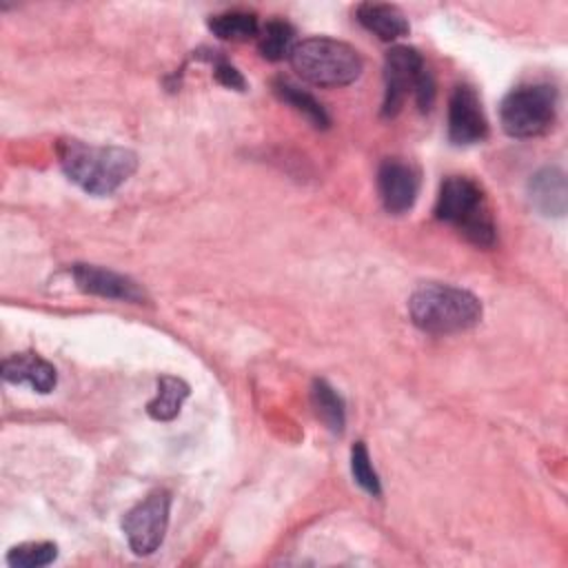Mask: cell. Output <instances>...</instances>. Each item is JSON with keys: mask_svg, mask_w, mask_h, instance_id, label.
<instances>
[{"mask_svg": "<svg viewBox=\"0 0 568 568\" xmlns=\"http://www.w3.org/2000/svg\"><path fill=\"white\" fill-rule=\"evenodd\" d=\"M64 175L84 193L104 197L118 191L138 169V155L124 146H98L75 138L58 142Z\"/></svg>", "mask_w": 568, "mask_h": 568, "instance_id": "1", "label": "cell"}, {"mask_svg": "<svg viewBox=\"0 0 568 568\" xmlns=\"http://www.w3.org/2000/svg\"><path fill=\"white\" fill-rule=\"evenodd\" d=\"M408 315L424 333L450 335L468 331L481 320V302L466 288L430 282L413 291Z\"/></svg>", "mask_w": 568, "mask_h": 568, "instance_id": "2", "label": "cell"}, {"mask_svg": "<svg viewBox=\"0 0 568 568\" xmlns=\"http://www.w3.org/2000/svg\"><path fill=\"white\" fill-rule=\"evenodd\" d=\"M288 60L302 80L317 87H346L364 69V60L355 47L324 36L295 42Z\"/></svg>", "mask_w": 568, "mask_h": 568, "instance_id": "3", "label": "cell"}, {"mask_svg": "<svg viewBox=\"0 0 568 568\" xmlns=\"http://www.w3.org/2000/svg\"><path fill=\"white\" fill-rule=\"evenodd\" d=\"M435 217L453 224L468 242L477 246L495 244V222L481 186L466 175H448L435 202Z\"/></svg>", "mask_w": 568, "mask_h": 568, "instance_id": "4", "label": "cell"}, {"mask_svg": "<svg viewBox=\"0 0 568 568\" xmlns=\"http://www.w3.org/2000/svg\"><path fill=\"white\" fill-rule=\"evenodd\" d=\"M557 115V89L548 82L521 84L506 93L499 106L501 129L510 138L546 133Z\"/></svg>", "mask_w": 568, "mask_h": 568, "instance_id": "5", "label": "cell"}, {"mask_svg": "<svg viewBox=\"0 0 568 568\" xmlns=\"http://www.w3.org/2000/svg\"><path fill=\"white\" fill-rule=\"evenodd\" d=\"M169 508H171L169 493L155 490L146 495L142 501H138L131 510H126L122 519V530L126 535L129 548L135 555L146 557L160 548L169 526Z\"/></svg>", "mask_w": 568, "mask_h": 568, "instance_id": "6", "label": "cell"}, {"mask_svg": "<svg viewBox=\"0 0 568 568\" xmlns=\"http://www.w3.org/2000/svg\"><path fill=\"white\" fill-rule=\"evenodd\" d=\"M426 69L422 53L415 47L397 44L388 49L384 58V100H382V115L395 118L408 93L415 91L419 73Z\"/></svg>", "mask_w": 568, "mask_h": 568, "instance_id": "7", "label": "cell"}, {"mask_svg": "<svg viewBox=\"0 0 568 568\" xmlns=\"http://www.w3.org/2000/svg\"><path fill=\"white\" fill-rule=\"evenodd\" d=\"M488 138V120L481 100L470 84H457L448 100V140L470 146Z\"/></svg>", "mask_w": 568, "mask_h": 568, "instance_id": "8", "label": "cell"}, {"mask_svg": "<svg viewBox=\"0 0 568 568\" xmlns=\"http://www.w3.org/2000/svg\"><path fill=\"white\" fill-rule=\"evenodd\" d=\"M377 191L384 209L402 215L413 209L419 193V173L410 162L386 158L377 171Z\"/></svg>", "mask_w": 568, "mask_h": 568, "instance_id": "9", "label": "cell"}, {"mask_svg": "<svg viewBox=\"0 0 568 568\" xmlns=\"http://www.w3.org/2000/svg\"><path fill=\"white\" fill-rule=\"evenodd\" d=\"M71 275L75 286L82 293H91L98 297L122 300V302H142L144 291L126 275L95 266V264H73Z\"/></svg>", "mask_w": 568, "mask_h": 568, "instance_id": "10", "label": "cell"}, {"mask_svg": "<svg viewBox=\"0 0 568 568\" xmlns=\"http://www.w3.org/2000/svg\"><path fill=\"white\" fill-rule=\"evenodd\" d=\"M2 377L9 384H29L38 393H51L58 373L53 364L42 359L36 353H16L2 362Z\"/></svg>", "mask_w": 568, "mask_h": 568, "instance_id": "11", "label": "cell"}, {"mask_svg": "<svg viewBox=\"0 0 568 568\" xmlns=\"http://www.w3.org/2000/svg\"><path fill=\"white\" fill-rule=\"evenodd\" d=\"M528 197L532 206L546 217H561L566 213V175L557 166H544L528 182Z\"/></svg>", "mask_w": 568, "mask_h": 568, "instance_id": "12", "label": "cell"}, {"mask_svg": "<svg viewBox=\"0 0 568 568\" xmlns=\"http://www.w3.org/2000/svg\"><path fill=\"white\" fill-rule=\"evenodd\" d=\"M355 18L366 31H371L373 36H377L384 42H393V40L406 36L410 29L406 16L393 4L362 2L355 9Z\"/></svg>", "mask_w": 568, "mask_h": 568, "instance_id": "13", "label": "cell"}, {"mask_svg": "<svg viewBox=\"0 0 568 568\" xmlns=\"http://www.w3.org/2000/svg\"><path fill=\"white\" fill-rule=\"evenodd\" d=\"M186 397H189V384L184 379L175 375H162L158 379L155 397L146 404V413L158 422H169L180 413Z\"/></svg>", "mask_w": 568, "mask_h": 568, "instance_id": "14", "label": "cell"}, {"mask_svg": "<svg viewBox=\"0 0 568 568\" xmlns=\"http://www.w3.org/2000/svg\"><path fill=\"white\" fill-rule=\"evenodd\" d=\"M311 404L315 408V415L326 424V428L335 435H342L344 422H346V410H344V399L339 393L324 379H315L311 386Z\"/></svg>", "mask_w": 568, "mask_h": 568, "instance_id": "15", "label": "cell"}, {"mask_svg": "<svg viewBox=\"0 0 568 568\" xmlns=\"http://www.w3.org/2000/svg\"><path fill=\"white\" fill-rule=\"evenodd\" d=\"M209 29L220 40L244 42V40L257 38L260 22H257V16L251 11H224L209 18Z\"/></svg>", "mask_w": 568, "mask_h": 568, "instance_id": "16", "label": "cell"}, {"mask_svg": "<svg viewBox=\"0 0 568 568\" xmlns=\"http://www.w3.org/2000/svg\"><path fill=\"white\" fill-rule=\"evenodd\" d=\"M273 91L277 93V98H280L282 102H286V104H291L295 111H300L313 126H317V129H326V126H328L331 120H328L326 109H324L308 91L300 89L297 84H293V82H288V80H284V78H280V80L273 82Z\"/></svg>", "mask_w": 568, "mask_h": 568, "instance_id": "17", "label": "cell"}, {"mask_svg": "<svg viewBox=\"0 0 568 568\" xmlns=\"http://www.w3.org/2000/svg\"><path fill=\"white\" fill-rule=\"evenodd\" d=\"M293 49V27L286 20H268L257 31V51L264 60L277 62L288 58Z\"/></svg>", "mask_w": 568, "mask_h": 568, "instance_id": "18", "label": "cell"}, {"mask_svg": "<svg viewBox=\"0 0 568 568\" xmlns=\"http://www.w3.org/2000/svg\"><path fill=\"white\" fill-rule=\"evenodd\" d=\"M58 546L51 541H27L20 546H13L7 552V564L11 568H42L55 561Z\"/></svg>", "mask_w": 568, "mask_h": 568, "instance_id": "19", "label": "cell"}, {"mask_svg": "<svg viewBox=\"0 0 568 568\" xmlns=\"http://www.w3.org/2000/svg\"><path fill=\"white\" fill-rule=\"evenodd\" d=\"M351 473H353V479L359 484V488H364L368 495L373 497L382 495L379 477L371 466V457L364 442H355L351 448Z\"/></svg>", "mask_w": 568, "mask_h": 568, "instance_id": "20", "label": "cell"}, {"mask_svg": "<svg viewBox=\"0 0 568 568\" xmlns=\"http://www.w3.org/2000/svg\"><path fill=\"white\" fill-rule=\"evenodd\" d=\"M202 58H206L213 64V75H215V80L220 84H224L229 89H235V91H244L246 89V80L242 78V73L226 58H222L220 51H209Z\"/></svg>", "mask_w": 568, "mask_h": 568, "instance_id": "21", "label": "cell"}, {"mask_svg": "<svg viewBox=\"0 0 568 568\" xmlns=\"http://www.w3.org/2000/svg\"><path fill=\"white\" fill-rule=\"evenodd\" d=\"M435 89H437V87H435V78H433L430 69L426 67V69L419 73L417 84H415V91H413L415 102H417V106H419L422 113L430 111V106H433V102H435V93H437Z\"/></svg>", "mask_w": 568, "mask_h": 568, "instance_id": "22", "label": "cell"}]
</instances>
